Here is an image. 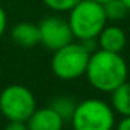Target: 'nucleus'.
Masks as SVG:
<instances>
[{"mask_svg":"<svg viewBox=\"0 0 130 130\" xmlns=\"http://www.w3.org/2000/svg\"><path fill=\"white\" fill-rule=\"evenodd\" d=\"M89 83L100 92L110 93L127 81L128 68L121 54L96 49L90 54L86 74Z\"/></svg>","mask_w":130,"mask_h":130,"instance_id":"nucleus-1","label":"nucleus"},{"mask_svg":"<svg viewBox=\"0 0 130 130\" xmlns=\"http://www.w3.org/2000/svg\"><path fill=\"white\" fill-rule=\"evenodd\" d=\"M68 23L71 26L72 35L80 41L96 40L100 32L107 23L103 5L93 0H80L69 11Z\"/></svg>","mask_w":130,"mask_h":130,"instance_id":"nucleus-2","label":"nucleus"},{"mask_svg":"<svg viewBox=\"0 0 130 130\" xmlns=\"http://www.w3.org/2000/svg\"><path fill=\"white\" fill-rule=\"evenodd\" d=\"M89 58H90V52L86 49V46L81 41L80 43L71 41L69 44L54 51L51 68L57 78L71 81L86 74Z\"/></svg>","mask_w":130,"mask_h":130,"instance_id":"nucleus-3","label":"nucleus"},{"mask_svg":"<svg viewBox=\"0 0 130 130\" xmlns=\"http://www.w3.org/2000/svg\"><path fill=\"white\" fill-rule=\"evenodd\" d=\"M71 122L74 130H113L115 112L107 103L90 98L77 104Z\"/></svg>","mask_w":130,"mask_h":130,"instance_id":"nucleus-4","label":"nucleus"},{"mask_svg":"<svg viewBox=\"0 0 130 130\" xmlns=\"http://www.w3.org/2000/svg\"><path fill=\"white\" fill-rule=\"evenodd\" d=\"M35 109L34 93L22 84H11L0 93V112L8 121L26 122Z\"/></svg>","mask_w":130,"mask_h":130,"instance_id":"nucleus-5","label":"nucleus"},{"mask_svg":"<svg viewBox=\"0 0 130 130\" xmlns=\"http://www.w3.org/2000/svg\"><path fill=\"white\" fill-rule=\"evenodd\" d=\"M38 31H40V44H43L46 49L51 51H57L74 40L68 20L58 15L44 17L38 23Z\"/></svg>","mask_w":130,"mask_h":130,"instance_id":"nucleus-6","label":"nucleus"},{"mask_svg":"<svg viewBox=\"0 0 130 130\" xmlns=\"http://www.w3.org/2000/svg\"><path fill=\"white\" fill-rule=\"evenodd\" d=\"M29 130H63L64 119L51 107L35 109L26 121Z\"/></svg>","mask_w":130,"mask_h":130,"instance_id":"nucleus-7","label":"nucleus"},{"mask_svg":"<svg viewBox=\"0 0 130 130\" xmlns=\"http://www.w3.org/2000/svg\"><path fill=\"white\" fill-rule=\"evenodd\" d=\"M96 38H98L100 49L107 52H115V54H121L127 43L125 32L116 25H110V26L106 25Z\"/></svg>","mask_w":130,"mask_h":130,"instance_id":"nucleus-8","label":"nucleus"},{"mask_svg":"<svg viewBox=\"0 0 130 130\" xmlns=\"http://www.w3.org/2000/svg\"><path fill=\"white\" fill-rule=\"evenodd\" d=\"M11 37H12L14 43L19 44L20 47H25V49L34 47V46L40 44L38 25L31 23V22H20L12 28Z\"/></svg>","mask_w":130,"mask_h":130,"instance_id":"nucleus-9","label":"nucleus"},{"mask_svg":"<svg viewBox=\"0 0 130 130\" xmlns=\"http://www.w3.org/2000/svg\"><path fill=\"white\" fill-rule=\"evenodd\" d=\"M110 93H112L110 107L113 109V112L119 113L121 116H128L130 115V83L124 81Z\"/></svg>","mask_w":130,"mask_h":130,"instance_id":"nucleus-10","label":"nucleus"},{"mask_svg":"<svg viewBox=\"0 0 130 130\" xmlns=\"http://www.w3.org/2000/svg\"><path fill=\"white\" fill-rule=\"evenodd\" d=\"M49 107L57 112L64 121H71L74 112H75V107H77V103L72 100V96H66V95H61V96H55Z\"/></svg>","mask_w":130,"mask_h":130,"instance_id":"nucleus-11","label":"nucleus"},{"mask_svg":"<svg viewBox=\"0 0 130 130\" xmlns=\"http://www.w3.org/2000/svg\"><path fill=\"white\" fill-rule=\"evenodd\" d=\"M103 9H104V14H106L107 22L109 20L110 22H121L130 12L128 8L121 2V0H109L107 3L103 5Z\"/></svg>","mask_w":130,"mask_h":130,"instance_id":"nucleus-12","label":"nucleus"},{"mask_svg":"<svg viewBox=\"0 0 130 130\" xmlns=\"http://www.w3.org/2000/svg\"><path fill=\"white\" fill-rule=\"evenodd\" d=\"M41 2L55 12H69L80 0H41Z\"/></svg>","mask_w":130,"mask_h":130,"instance_id":"nucleus-13","label":"nucleus"},{"mask_svg":"<svg viewBox=\"0 0 130 130\" xmlns=\"http://www.w3.org/2000/svg\"><path fill=\"white\" fill-rule=\"evenodd\" d=\"M5 130H29V128L25 121H9L6 124Z\"/></svg>","mask_w":130,"mask_h":130,"instance_id":"nucleus-14","label":"nucleus"},{"mask_svg":"<svg viewBox=\"0 0 130 130\" xmlns=\"http://www.w3.org/2000/svg\"><path fill=\"white\" fill-rule=\"evenodd\" d=\"M6 26H8V17H6V12L5 9L0 6V37H2L6 31Z\"/></svg>","mask_w":130,"mask_h":130,"instance_id":"nucleus-15","label":"nucleus"},{"mask_svg":"<svg viewBox=\"0 0 130 130\" xmlns=\"http://www.w3.org/2000/svg\"><path fill=\"white\" fill-rule=\"evenodd\" d=\"M116 130H130V115H128V116H122V118L118 121Z\"/></svg>","mask_w":130,"mask_h":130,"instance_id":"nucleus-16","label":"nucleus"},{"mask_svg":"<svg viewBox=\"0 0 130 130\" xmlns=\"http://www.w3.org/2000/svg\"><path fill=\"white\" fill-rule=\"evenodd\" d=\"M121 2H122V3L128 8V11H130V0H121Z\"/></svg>","mask_w":130,"mask_h":130,"instance_id":"nucleus-17","label":"nucleus"},{"mask_svg":"<svg viewBox=\"0 0 130 130\" xmlns=\"http://www.w3.org/2000/svg\"><path fill=\"white\" fill-rule=\"evenodd\" d=\"M93 2H96V3H100V5H104V3L109 2V0H93Z\"/></svg>","mask_w":130,"mask_h":130,"instance_id":"nucleus-18","label":"nucleus"}]
</instances>
